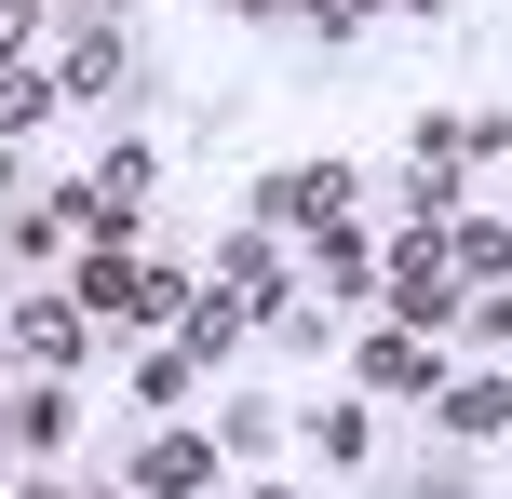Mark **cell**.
Instances as JSON below:
<instances>
[{
	"label": "cell",
	"instance_id": "1",
	"mask_svg": "<svg viewBox=\"0 0 512 499\" xmlns=\"http://www.w3.org/2000/svg\"><path fill=\"white\" fill-rule=\"evenodd\" d=\"M378 311L391 324H418V338H432V324H459V257H445V230H378Z\"/></svg>",
	"mask_w": 512,
	"mask_h": 499
},
{
	"label": "cell",
	"instance_id": "22",
	"mask_svg": "<svg viewBox=\"0 0 512 499\" xmlns=\"http://www.w3.org/2000/svg\"><path fill=\"white\" fill-rule=\"evenodd\" d=\"M68 499H95V486H68Z\"/></svg>",
	"mask_w": 512,
	"mask_h": 499
},
{
	"label": "cell",
	"instance_id": "18",
	"mask_svg": "<svg viewBox=\"0 0 512 499\" xmlns=\"http://www.w3.org/2000/svg\"><path fill=\"white\" fill-rule=\"evenodd\" d=\"M297 14H310V41H364V27H378L391 0H297Z\"/></svg>",
	"mask_w": 512,
	"mask_h": 499
},
{
	"label": "cell",
	"instance_id": "3",
	"mask_svg": "<svg viewBox=\"0 0 512 499\" xmlns=\"http://www.w3.org/2000/svg\"><path fill=\"white\" fill-rule=\"evenodd\" d=\"M149 203H162V162H149V135H122V149H108L95 176L68 189L81 243H135V230H149Z\"/></svg>",
	"mask_w": 512,
	"mask_h": 499
},
{
	"label": "cell",
	"instance_id": "19",
	"mask_svg": "<svg viewBox=\"0 0 512 499\" xmlns=\"http://www.w3.org/2000/svg\"><path fill=\"white\" fill-rule=\"evenodd\" d=\"M216 14H283V0H216Z\"/></svg>",
	"mask_w": 512,
	"mask_h": 499
},
{
	"label": "cell",
	"instance_id": "16",
	"mask_svg": "<svg viewBox=\"0 0 512 499\" xmlns=\"http://www.w3.org/2000/svg\"><path fill=\"white\" fill-rule=\"evenodd\" d=\"M270 446H283V405H270V392H243L230 419H216V459H270Z\"/></svg>",
	"mask_w": 512,
	"mask_h": 499
},
{
	"label": "cell",
	"instance_id": "21",
	"mask_svg": "<svg viewBox=\"0 0 512 499\" xmlns=\"http://www.w3.org/2000/svg\"><path fill=\"white\" fill-rule=\"evenodd\" d=\"M256 499H297V486H256Z\"/></svg>",
	"mask_w": 512,
	"mask_h": 499
},
{
	"label": "cell",
	"instance_id": "14",
	"mask_svg": "<svg viewBox=\"0 0 512 499\" xmlns=\"http://www.w3.org/2000/svg\"><path fill=\"white\" fill-rule=\"evenodd\" d=\"M122 378H135V405H149V419H162V405H176V392H189V378H203V365H189L176 338H135V365H122Z\"/></svg>",
	"mask_w": 512,
	"mask_h": 499
},
{
	"label": "cell",
	"instance_id": "12",
	"mask_svg": "<svg viewBox=\"0 0 512 499\" xmlns=\"http://www.w3.org/2000/svg\"><path fill=\"white\" fill-rule=\"evenodd\" d=\"M68 257H81V216L54 203V189H41V203H14V270H68Z\"/></svg>",
	"mask_w": 512,
	"mask_h": 499
},
{
	"label": "cell",
	"instance_id": "6",
	"mask_svg": "<svg viewBox=\"0 0 512 499\" xmlns=\"http://www.w3.org/2000/svg\"><path fill=\"white\" fill-rule=\"evenodd\" d=\"M432 378H445V351L418 338V324H351V392L364 405H418Z\"/></svg>",
	"mask_w": 512,
	"mask_h": 499
},
{
	"label": "cell",
	"instance_id": "11",
	"mask_svg": "<svg viewBox=\"0 0 512 499\" xmlns=\"http://www.w3.org/2000/svg\"><path fill=\"white\" fill-rule=\"evenodd\" d=\"M418 405H432V419L459 432V446H499V419H512V378H499V351H486V365H472V378H432V392H418Z\"/></svg>",
	"mask_w": 512,
	"mask_h": 499
},
{
	"label": "cell",
	"instance_id": "5",
	"mask_svg": "<svg viewBox=\"0 0 512 499\" xmlns=\"http://www.w3.org/2000/svg\"><path fill=\"white\" fill-rule=\"evenodd\" d=\"M0 324H14V365H27V378H68L81 351H95V324H81V297H68V284L0 297Z\"/></svg>",
	"mask_w": 512,
	"mask_h": 499
},
{
	"label": "cell",
	"instance_id": "4",
	"mask_svg": "<svg viewBox=\"0 0 512 499\" xmlns=\"http://www.w3.org/2000/svg\"><path fill=\"white\" fill-rule=\"evenodd\" d=\"M41 81H54V108H95V95H122V81H135V27H108V14H81V27H54V54H41Z\"/></svg>",
	"mask_w": 512,
	"mask_h": 499
},
{
	"label": "cell",
	"instance_id": "17",
	"mask_svg": "<svg viewBox=\"0 0 512 499\" xmlns=\"http://www.w3.org/2000/svg\"><path fill=\"white\" fill-rule=\"evenodd\" d=\"M41 41H54V0H0V68H27Z\"/></svg>",
	"mask_w": 512,
	"mask_h": 499
},
{
	"label": "cell",
	"instance_id": "9",
	"mask_svg": "<svg viewBox=\"0 0 512 499\" xmlns=\"http://www.w3.org/2000/svg\"><path fill=\"white\" fill-rule=\"evenodd\" d=\"M0 432H14V473H41V459H68V432H81L68 378H14V405H0Z\"/></svg>",
	"mask_w": 512,
	"mask_h": 499
},
{
	"label": "cell",
	"instance_id": "20",
	"mask_svg": "<svg viewBox=\"0 0 512 499\" xmlns=\"http://www.w3.org/2000/svg\"><path fill=\"white\" fill-rule=\"evenodd\" d=\"M256 486H270V473H256ZM256 486H203V499H256Z\"/></svg>",
	"mask_w": 512,
	"mask_h": 499
},
{
	"label": "cell",
	"instance_id": "8",
	"mask_svg": "<svg viewBox=\"0 0 512 499\" xmlns=\"http://www.w3.org/2000/svg\"><path fill=\"white\" fill-rule=\"evenodd\" d=\"M230 459H216V432H149L135 446V473H122V499H203Z\"/></svg>",
	"mask_w": 512,
	"mask_h": 499
},
{
	"label": "cell",
	"instance_id": "15",
	"mask_svg": "<svg viewBox=\"0 0 512 499\" xmlns=\"http://www.w3.org/2000/svg\"><path fill=\"white\" fill-rule=\"evenodd\" d=\"M41 122H54V81H41V54H27V68H0V149L41 135Z\"/></svg>",
	"mask_w": 512,
	"mask_h": 499
},
{
	"label": "cell",
	"instance_id": "13",
	"mask_svg": "<svg viewBox=\"0 0 512 499\" xmlns=\"http://www.w3.org/2000/svg\"><path fill=\"white\" fill-rule=\"evenodd\" d=\"M364 446H378V419H364V392H337L324 419H310V459H337V473H364Z\"/></svg>",
	"mask_w": 512,
	"mask_h": 499
},
{
	"label": "cell",
	"instance_id": "2",
	"mask_svg": "<svg viewBox=\"0 0 512 499\" xmlns=\"http://www.w3.org/2000/svg\"><path fill=\"white\" fill-rule=\"evenodd\" d=\"M324 216H364V162L351 149H324V162H283V176H256V203H243V230H324Z\"/></svg>",
	"mask_w": 512,
	"mask_h": 499
},
{
	"label": "cell",
	"instance_id": "10",
	"mask_svg": "<svg viewBox=\"0 0 512 499\" xmlns=\"http://www.w3.org/2000/svg\"><path fill=\"white\" fill-rule=\"evenodd\" d=\"M297 257H310V284L324 297H378V230H364V216H324V230H297Z\"/></svg>",
	"mask_w": 512,
	"mask_h": 499
},
{
	"label": "cell",
	"instance_id": "7",
	"mask_svg": "<svg viewBox=\"0 0 512 499\" xmlns=\"http://www.w3.org/2000/svg\"><path fill=\"white\" fill-rule=\"evenodd\" d=\"M203 284L230 297V311H256V324H270L283 297H297V270H283V243H270V230H230V243L203 257Z\"/></svg>",
	"mask_w": 512,
	"mask_h": 499
}]
</instances>
